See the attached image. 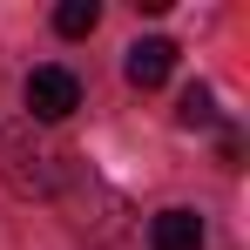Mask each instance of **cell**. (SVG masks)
<instances>
[{
  "mask_svg": "<svg viewBox=\"0 0 250 250\" xmlns=\"http://www.w3.org/2000/svg\"><path fill=\"white\" fill-rule=\"evenodd\" d=\"M54 203L68 209V230H75V237L115 244V237L128 230V223H122V216H128L122 189H108V183H102L88 163H68V169H61V189H54Z\"/></svg>",
  "mask_w": 250,
  "mask_h": 250,
  "instance_id": "1",
  "label": "cell"
},
{
  "mask_svg": "<svg viewBox=\"0 0 250 250\" xmlns=\"http://www.w3.org/2000/svg\"><path fill=\"white\" fill-rule=\"evenodd\" d=\"M82 108V82L61 68V61H47L27 75V122H68Z\"/></svg>",
  "mask_w": 250,
  "mask_h": 250,
  "instance_id": "3",
  "label": "cell"
},
{
  "mask_svg": "<svg viewBox=\"0 0 250 250\" xmlns=\"http://www.w3.org/2000/svg\"><path fill=\"white\" fill-rule=\"evenodd\" d=\"M61 169H68V156H61L34 122L0 128V183H7L14 196H54V189H61Z\"/></svg>",
  "mask_w": 250,
  "mask_h": 250,
  "instance_id": "2",
  "label": "cell"
},
{
  "mask_svg": "<svg viewBox=\"0 0 250 250\" xmlns=\"http://www.w3.org/2000/svg\"><path fill=\"white\" fill-rule=\"evenodd\" d=\"M149 244L156 250H203V216L196 209H163L149 223Z\"/></svg>",
  "mask_w": 250,
  "mask_h": 250,
  "instance_id": "5",
  "label": "cell"
},
{
  "mask_svg": "<svg viewBox=\"0 0 250 250\" xmlns=\"http://www.w3.org/2000/svg\"><path fill=\"white\" fill-rule=\"evenodd\" d=\"M176 115H183V128H209V122H216L209 88H203V82H196V88H183V108H176Z\"/></svg>",
  "mask_w": 250,
  "mask_h": 250,
  "instance_id": "7",
  "label": "cell"
},
{
  "mask_svg": "<svg viewBox=\"0 0 250 250\" xmlns=\"http://www.w3.org/2000/svg\"><path fill=\"white\" fill-rule=\"evenodd\" d=\"M169 68H176V41H163V34L135 41V47H128V61H122V75H128L135 88H163Z\"/></svg>",
  "mask_w": 250,
  "mask_h": 250,
  "instance_id": "4",
  "label": "cell"
},
{
  "mask_svg": "<svg viewBox=\"0 0 250 250\" xmlns=\"http://www.w3.org/2000/svg\"><path fill=\"white\" fill-rule=\"evenodd\" d=\"M95 21H102V7H95V0H61V7H54V34H68V41L95 34Z\"/></svg>",
  "mask_w": 250,
  "mask_h": 250,
  "instance_id": "6",
  "label": "cell"
}]
</instances>
